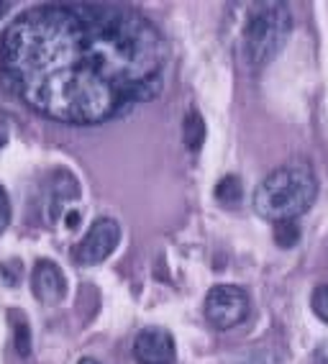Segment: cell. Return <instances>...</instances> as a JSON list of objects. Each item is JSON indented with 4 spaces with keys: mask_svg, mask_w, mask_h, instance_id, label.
Instances as JSON below:
<instances>
[{
    "mask_svg": "<svg viewBox=\"0 0 328 364\" xmlns=\"http://www.w3.org/2000/svg\"><path fill=\"white\" fill-rule=\"evenodd\" d=\"M159 28L136 11L87 3L28 8L0 44V80L39 116L87 126L159 92Z\"/></svg>",
    "mask_w": 328,
    "mask_h": 364,
    "instance_id": "6da1fadb",
    "label": "cell"
},
{
    "mask_svg": "<svg viewBox=\"0 0 328 364\" xmlns=\"http://www.w3.org/2000/svg\"><path fill=\"white\" fill-rule=\"evenodd\" d=\"M318 180L308 162H293L269 172L254 190V210L272 223L297 221L315 203Z\"/></svg>",
    "mask_w": 328,
    "mask_h": 364,
    "instance_id": "7a4b0ae2",
    "label": "cell"
},
{
    "mask_svg": "<svg viewBox=\"0 0 328 364\" xmlns=\"http://www.w3.org/2000/svg\"><path fill=\"white\" fill-rule=\"evenodd\" d=\"M293 16L285 3H256L251 6L244 23V59L246 65L259 70L269 65L288 44Z\"/></svg>",
    "mask_w": 328,
    "mask_h": 364,
    "instance_id": "3957f363",
    "label": "cell"
},
{
    "mask_svg": "<svg viewBox=\"0 0 328 364\" xmlns=\"http://www.w3.org/2000/svg\"><path fill=\"white\" fill-rule=\"evenodd\" d=\"M249 316V298L236 285H216L205 295V318L216 328H234Z\"/></svg>",
    "mask_w": 328,
    "mask_h": 364,
    "instance_id": "277c9868",
    "label": "cell"
},
{
    "mask_svg": "<svg viewBox=\"0 0 328 364\" xmlns=\"http://www.w3.org/2000/svg\"><path fill=\"white\" fill-rule=\"evenodd\" d=\"M121 241V226L113 218H98L87 228L85 239L77 249V262L85 267L100 264L103 259H108Z\"/></svg>",
    "mask_w": 328,
    "mask_h": 364,
    "instance_id": "5b68a950",
    "label": "cell"
},
{
    "mask_svg": "<svg viewBox=\"0 0 328 364\" xmlns=\"http://www.w3.org/2000/svg\"><path fill=\"white\" fill-rule=\"evenodd\" d=\"M177 357L175 338L167 328L149 326L133 338V359L138 364H172Z\"/></svg>",
    "mask_w": 328,
    "mask_h": 364,
    "instance_id": "8992f818",
    "label": "cell"
},
{
    "mask_svg": "<svg viewBox=\"0 0 328 364\" xmlns=\"http://www.w3.org/2000/svg\"><path fill=\"white\" fill-rule=\"evenodd\" d=\"M31 290L36 295V300L46 303V306H54L65 298V274L52 259H39L33 264L31 272Z\"/></svg>",
    "mask_w": 328,
    "mask_h": 364,
    "instance_id": "52a82bcc",
    "label": "cell"
},
{
    "mask_svg": "<svg viewBox=\"0 0 328 364\" xmlns=\"http://www.w3.org/2000/svg\"><path fill=\"white\" fill-rule=\"evenodd\" d=\"M77 198H80L77 180H75L70 172H60V175H57V180H54V188H52V210H49V213L57 215V210H60L62 203L77 200Z\"/></svg>",
    "mask_w": 328,
    "mask_h": 364,
    "instance_id": "ba28073f",
    "label": "cell"
},
{
    "mask_svg": "<svg viewBox=\"0 0 328 364\" xmlns=\"http://www.w3.org/2000/svg\"><path fill=\"white\" fill-rule=\"evenodd\" d=\"M182 141L190 151H200L205 141V121L197 111H190L182 118Z\"/></svg>",
    "mask_w": 328,
    "mask_h": 364,
    "instance_id": "9c48e42d",
    "label": "cell"
},
{
    "mask_svg": "<svg viewBox=\"0 0 328 364\" xmlns=\"http://www.w3.org/2000/svg\"><path fill=\"white\" fill-rule=\"evenodd\" d=\"M216 198L218 203H224V205H236L239 200L244 198V190H241V180L236 175H226L224 180L216 185Z\"/></svg>",
    "mask_w": 328,
    "mask_h": 364,
    "instance_id": "30bf717a",
    "label": "cell"
},
{
    "mask_svg": "<svg viewBox=\"0 0 328 364\" xmlns=\"http://www.w3.org/2000/svg\"><path fill=\"white\" fill-rule=\"evenodd\" d=\"M275 244L280 249H293L300 241V223L297 221H280L275 223Z\"/></svg>",
    "mask_w": 328,
    "mask_h": 364,
    "instance_id": "8fae6325",
    "label": "cell"
},
{
    "mask_svg": "<svg viewBox=\"0 0 328 364\" xmlns=\"http://www.w3.org/2000/svg\"><path fill=\"white\" fill-rule=\"evenodd\" d=\"M310 308L323 323H328V285H318L310 295Z\"/></svg>",
    "mask_w": 328,
    "mask_h": 364,
    "instance_id": "7c38bea8",
    "label": "cell"
},
{
    "mask_svg": "<svg viewBox=\"0 0 328 364\" xmlns=\"http://www.w3.org/2000/svg\"><path fill=\"white\" fill-rule=\"evenodd\" d=\"M16 351L21 357H28L31 354V328L23 318L16 323Z\"/></svg>",
    "mask_w": 328,
    "mask_h": 364,
    "instance_id": "4fadbf2b",
    "label": "cell"
},
{
    "mask_svg": "<svg viewBox=\"0 0 328 364\" xmlns=\"http://www.w3.org/2000/svg\"><path fill=\"white\" fill-rule=\"evenodd\" d=\"M21 272H23V264H21V262H16V259L3 262V264H0V274H3V280H6L8 287H13L16 282H18Z\"/></svg>",
    "mask_w": 328,
    "mask_h": 364,
    "instance_id": "5bb4252c",
    "label": "cell"
},
{
    "mask_svg": "<svg viewBox=\"0 0 328 364\" xmlns=\"http://www.w3.org/2000/svg\"><path fill=\"white\" fill-rule=\"evenodd\" d=\"M8 223H11V200H8L3 185H0V231H3Z\"/></svg>",
    "mask_w": 328,
    "mask_h": 364,
    "instance_id": "9a60e30c",
    "label": "cell"
},
{
    "mask_svg": "<svg viewBox=\"0 0 328 364\" xmlns=\"http://www.w3.org/2000/svg\"><path fill=\"white\" fill-rule=\"evenodd\" d=\"M77 223H80V213H77V210H70V213L65 215V226L67 228H77Z\"/></svg>",
    "mask_w": 328,
    "mask_h": 364,
    "instance_id": "2e32d148",
    "label": "cell"
},
{
    "mask_svg": "<svg viewBox=\"0 0 328 364\" xmlns=\"http://www.w3.org/2000/svg\"><path fill=\"white\" fill-rule=\"evenodd\" d=\"M8 11H11V3H0V18H3Z\"/></svg>",
    "mask_w": 328,
    "mask_h": 364,
    "instance_id": "e0dca14e",
    "label": "cell"
},
{
    "mask_svg": "<svg viewBox=\"0 0 328 364\" xmlns=\"http://www.w3.org/2000/svg\"><path fill=\"white\" fill-rule=\"evenodd\" d=\"M77 364H98V362H95V359H90V357H85V359H80Z\"/></svg>",
    "mask_w": 328,
    "mask_h": 364,
    "instance_id": "ac0fdd59",
    "label": "cell"
}]
</instances>
